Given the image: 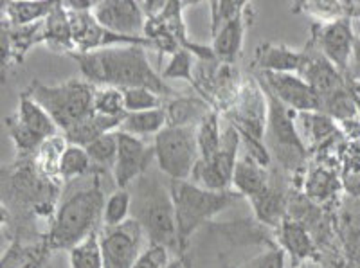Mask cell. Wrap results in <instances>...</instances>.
Returning a JSON list of instances; mask_svg holds the SVG:
<instances>
[{"instance_id":"1","label":"cell","mask_w":360,"mask_h":268,"mask_svg":"<svg viewBox=\"0 0 360 268\" xmlns=\"http://www.w3.org/2000/svg\"><path fill=\"white\" fill-rule=\"evenodd\" d=\"M265 229L249 218L209 222L193 234L182 256L191 268H242L250 257L276 245Z\"/></svg>"},{"instance_id":"2","label":"cell","mask_w":360,"mask_h":268,"mask_svg":"<svg viewBox=\"0 0 360 268\" xmlns=\"http://www.w3.org/2000/svg\"><path fill=\"white\" fill-rule=\"evenodd\" d=\"M103 173L105 171L94 170L83 179L65 184L45 236V243L51 252L70 250L99 231L107 203Z\"/></svg>"},{"instance_id":"3","label":"cell","mask_w":360,"mask_h":268,"mask_svg":"<svg viewBox=\"0 0 360 268\" xmlns=\"http://www.w3.org/2000/svg\"><path fill=\"white\" fill-rule=\"evenodd\" d=\"M83 79L94 87H114L119 90L148 89L162 96L175 98L179 94L166 85L160 74L155 72L146 56V49L139 45L110 47L94 53H76Z\"/></svg>"},{"instance_id":"4","label":"cell","mask_w":360,"mask_h":268,"mask_svg":"<svg viewBox=\"0 0 360 268\" xmlns=\"http://www.w3.org/2000/svg\"><path fill=\"white\" fill-rule=\"evenodd\" d=\"M128 191L131 195V218L139 222L148 241L182 256L168 177L159 167H150Z\"/></svg>"},{"instance_id":"5","label":"cell","mask_w":360,"mask_h":268,"mask_svg":"<svg viewBox=\"0 0 360 268\" xmlns=\"http://www.w3.org/2000/svg\"><path fill=\"white\" fill-rule=\"evenodd\" d=\"M169 189L182 254L198 229L213 222L214 216L229 209L238 198H242L234 191H211L191 180H169Z\"/></svg>"},{"instance_id":"6","label":"cell","mask_w":360,"mask_h":268,"mask_svg":"<svg viewBox=\"0 0 360 268\" xmlns=\"http://www.w3.org/2000/svg\"><path fill=\"white\" fill-rule=\"evenodd\" d=\"M94 90L96 87L85 79H69L58 85H45L34 79L25 94L44 106L58 128L67 134L74 126L96 114Z\"/></svg>"},{"instance_id":"7","label":"cell","mask_w":360,"mask_h":268,"mask_svg":"<svg viewBox=\"0 0 360 268\" xmlns=\"http://www.w3.org/2000/svg\"><path fill=\"white\" fill-rule=\"evenodd\" d=\"M155 164L169 180H189L200 162L197 126H168L155 139Z\"/></svg>"},{"instance_id":"8","label":"cell","mask_w":360,"mask_h":268,"mask_svg":"<svg viewBox=\"0 0 360 268\" xmlns=\"http://www.w3.org/2000/svg\"><path fill=\"white\" fill-rule=\"evenodd\" d=\"M242 137L234 126H227L221 135V146L211 160H200L191 179L211 191H233V175L238 162Z\"/></svg>"},{"instance_id":"9","label":"cell","mask_w":360,"mask_h":268,"mask_svg":"<svg viewBox=\"0 0 360 268\" xmlns=\"http://www.w3.org/2000/svg\"><path fill=\"white\" fill-rule=\"evenodd\" d=\"M103 268H131L143 252L144 231L130 218L119 227H105L99 232Z\"/></svg>"},{"instance_id":"10","label":"cell","mask_w":360,"mask_h":268,"mask_svg":"<svg viewBox=\"0 0 360 268\" xmlns=\"http://www.w3.org/2000/svg\"><path fill=\"white\" fill-rule=\"evenodd\" d=\"M310 40L319 47L321 53L332 61L342 76L348 72L353 47H355V33H353L352 18H339L333 22H314L310 29Z\"/></svg>"},{"instance_id":"11","label":"cell","mask_w":360,"mask_h":268,"mask_svg":"<svg viewBox=\"0 0 360 268\" xmlns=\"http://www.w3.org/2000/svg\"><path fill=\"white\" fill-rule=\"evenodd\" d=\"M117 137L119 151L112 177L117 189H128L152 167V162L155 160V148L153 144H148L144 139L123 132H117Z\"/></svg>"},{"instance_id":"12","label":"cell","mask_w":360,"mask_h":268,"mask_svg":"<svg viewBox=\"0 0 360 268\" xmlns=\"http://www.w3.org/2000/svg\"><path fill=\"white\" fill-rule=\"evenodd\" d=\"M259 83L269 90L283 105H287L297 114L321 112V98L299 74L262 72L256 76Z\"/></svg>"},{"instance_id":"13","label":"cell","mask_w":360,"mask_h":268,"mask_svg":"<svg viewBox=\"0 0 360 268\" xmlns=\"http://www.w3.org/2000/svg\"><path fill=\"white\" fill-rule=\"evenodd\" d=\"M92 15L99 25L128 38H144L146 15L139 2L131 0H103L94 2Z\"/></svg>"},{"instance_id":"14","label":"cell","mask_w":360,"mask_h":268,"mask_svg":"<svg viewBox=\"0 0 360 268\" xmlns=\"http://www.w3.org/2000/svg\"><path fill=\"white\" fill-rule=\"evenodd\" d=\"M292 193V179L287 173H279L278 170L270 171V179L266 187L249 200L254 209V215L259 224L270 229H278L283 219H287L288 198Z\"/></svg>"},{"instance_id":"15","label":"cell","mask_w":360,"mask_h":268,"mask_svg":"<svg viewBox=\"0 0 360 268\" xmlns=\"http://www.w3.org/2000/svg\"><path fill=\"white\" fill-rule=\"evenodd\" d=\"M303 53L304 60L301 70H299V76L303 77L304 82L315 90V94L321 98V105H323L324 99H328L330 96H333V94L348 85L346 77L337 70L332 61L321 53L319 47L310 38H308L307 45L303 47Z\"/></svg>"},{"instance_id":"16","label":"cell","mask_w":360,"mask_h":268,"mask_svg":"<svg viewBox=\"0 0 360 268\" xmlns=\"http://www.w3.org/2000/svg\"><path fill=\"white\" fill-rule=\"evenodd\" d=\"M301 191L307 198L315 202L321 208L337 209L342 203V175L335 167L324 166V164L314 162L307 171H304L303 187Z\"/></svg>"},{"instance_id":"17","label":"cell","mask_w":360,"mask_h":268,"mask_svg":"<svg viewBox=\"0 0 360 268\" xmlns=\"http://www.w3.org/2000/svg\"><path fill=\"white\" fill-rule=\"evenodd\" d=\"M337 234L344 268H360V198H342L337 211Z\"/></svg>"},{"instance_id":"18","label":"cell","mask_w":360,"mask_h":268,"mask_svg":"<svg viewBox=\"0 0 360 268\" xmlns=\"http://www.w3.org/2000/svg\"><path fill=\"white\" fill-rule=\"evenodd\" d=\"M276 243L281 248L287 256H290L292 264H301L308 260H319L321 254L319 248L315 245L314 238L308 232L307 227L294 222V219L287 218L283 219L281 225L274 231Z\"/></svg>"},{"instance_id":"19","label":"cell","mask_w":360,"mask_h":268,"mask_svg":"<svg viewBox=\"0 0 360 268\" xmlns=\"http://www.w3.org/2000/svg\"><path fill=\"white\" fill-rule=\"evenodd\" d=\"M44 20L25 27H11L2 24V70L6 65H20L34 45L44 44Z\"/></svg>"},{"instance_id":"20","label":"cell","mask_w":360,"mask_h":268,"mask_svg":"<svg viewBox=\"0 0 360 268\" xmlns=\"http://www.w3.org/2000/svg\"><path fill=\"white\" fill-rule=\"evenodd\" d=\"M303 60V49L295 51L285 44H266L265 42L256 49L254 67L259 69V72L299 74Z\"/></svg>"},{"instance_id":"21","label":"cell","mask_w":360,"mask_h":268,"mask_svg":"<svg viewBox=\"0 0 360 268\" xmlns=\"http://www.w3.org/2000/svg\"><path fill=\"white\" fill-rule=\"evenodd\" d=\"M297 130L303 143L307 144L308 153L332 143L333 139L342 134L339 122L323 112H304L297 114Z\"/></svg>"},{"instance_id":"22","label":"cell","mask_w":360,"mask_h":268,"mask_svg":"<svg viewBox=\"0 0 360 268\" xmlns=\"http://www.w3.org/2000/svg\"><path fill=\"white\" fill-rule=\"evenodd\" d=\"M249 11H254L252 6H250L243 15H240V17L231 20L227 25H224L214 37H211L213 38V42H211V49H213L217 60L221 61V63H233V61L242 54L247 25L250 24Z\"/></svg>"},{"instance_id":"23","label":"cell","mask_w":360,"mask_h":268,"mask_svg":"<svg viewBox=\"0 0 360 268\" xmlns=\"http://www.w3.org/2000/svg\"><path fill=\"white\" fill-rule=\"evenodd\" d=\"M11 117L18 126H22L29 134L37 135L41 141L53 137V135H58V132H60V128H58L54 119L49 115V112L41 105H38L33 98H29L25 92L20 94L18 108L15 114H11Z\"/></svg>"},{"instance_id":"24","label":"cell","mask_w":360,"mask_h":268,"mask_svg":"<svg viewBox=\"0 0 360 268\" xmlns=\"http://www.w3.org/2000/svg\"><path fill=\"white\" fill-rule=\"evenodd\" d=\"M269 179V167L262 166L252 155L245 153L238 159L236 167H234L233 191L242 198L252 200L254 196H258L265 189Z\"/></svg>"},{"instance_id":"25","label":"cell","mask_w":360,"mask_h":268,"mask_svg":"<svg viewBox=\"0 0 360 268\" xmlns=\"http://www.w3.org/2000/svg\"><path fill=\"white\" fill-rule=\"evenodd\" d=\"M44 44L54 53H67L72 56L76 53L74 45L72 27H70V18L67 9L63 8V2H58L56 8L51 11V15L44 20Z\"/></svg>"},{"instance_id":"26","label":"cell","mask_w":360,"mask_h":268,"mask_svg":"<svg viewBox=\"0 0 360 268\" xmlns=\"http://www.w3.org/2000/svg\"><path fill=\"white\" fill-rule=\"evenodd\" d=\"M164 110L168 115V126H198L214 108L204 98L175 96L164 101Z\"/></svg>"},{"instance_id":"27","label":"cell","mask_w":360,"mask_h":268,"mask_svg":"<svg viewBox=\"0 0 360 268\" xmlns=\"http://www.w3.org/2000/svg\"><path fill=\"white\" fill-rule=\"evenodd\" d=\"M67 146H69V141L63 134L53 135L40 144L37 153L33 155V162L41 177L53 180V182L63 184L62 177H60V164H62V157Z\"/></svg>"},{"instance_id":"28","label":"cell","mask_w":360,"mask_h":268,"mask_svg":"<svg viewBox=\"0 0 360 268\" xmlns=\"http://www.w3.org/2000/svg\"><path fill=\"white\" fill-rule=\"evenodd\" d=\"M58 2H4L2 24L11 27H25L49 17Z\"/></svg>"},{"instance_id":"29","label":"cell","mask_w":360,"mask_h":268,"mask_svg":"<svg viewBox=\"0 0 360 268\" xmlns=\"http://www.w3.org/2000/svg\"><path fill=\"white\" fill-rule=\"evenodd\" d=\"M164 128H168V115H166V110L162 106V108L148 110V112L127 114L123 122H121L119 132L144 139L148 135L157 137Z\"/></svg>"},{"instance_id":"30","label":"cell","mask_w":360,"mask_h":268,"mask_svg":"<svg viewBox=\"0 0 360 268\" xmlns=\"http://www.w3.org/2000/svg\"><path fill=\"white\" fill-rule=\"evenodd\" d=\"M221 122L217 110H211L197 126V141L200 150V160H211L221 146Z\"/></svg>"},{"instance_id":"31","label":"cell","mask_w":360,"mask_h":268,"mask_svg":"<svg viewBox=\"0 0 360 268\" xmlns=\"http://www.w3.org/2000/svg\"><path fill=\"white\" fill-rule=\"evenodd\" d=\"M94 170V164L90 160L85 148L69 143V146H67L65 153L62 157V164H60V177H62L63 184L83 179V177L90 175Z\"/></svg>"},{"instance_id":"32","label":"cell","mask_w":360,"mask_h":268,"mask_svg":"<svg viewBox=\"0 0 360 268\" xmlns=\"http://www.w3.org/2000/svg\"><path fill=\"white\" fill-rule=\"evenodd\" d=\"M85 150L86 153H89L90 160H92L96 170L112 171L115 166V160H117L119 151L117 132H110V134L101 135V137H98L96 141H92Z\"/></svg>"},{"instance_id":"33","label":"cell","mask_w":360,"mask_h":268,"mask_svg":"<svg viewBox=\"0 0 360 268\" xmlns=\"http://www.w3.org/2000/svg\"><path fill=\"white\" fill-rule=\"evenodd\" d=\"M99 232L90 234L89 238L69 250L70 268H103V250Z\"/></svg>"},{"instance_id":"34","label":"cell","mask_w":360,"mask_h":268,"mask_svg":"<svg viewBox=\"0 0 360 268\" xmlns=\"http://www.w3.org/2000/svg\"><path fill=\"white\" fill-rule=\"evenodd\" d=\"M131 218V195L128 189H115L105 203L103 225L119 227Z\"/></svg>"},{"instance_id":"35","label":"cell","mask_w":360,"mask_h":268,"mask_svg":"<svg viewBox=\"0 0 360 268\" xmlns=\"http://www.w3.org/2000/svg\"><path fill=\"white\" fill-rule=\"evenodd\" d=\"M195 67H197V58L191 51L179 49L175 54L169 56L168 65L162 69V79H184L195 85L197 89V77H195Z\"/></svg>"},{"instance_id":"36","label":"cell","mask_w":360,"mask_h":268,"mask_svg":"<svg viewBox=\"0 0 360 268\" xmlns=\"http://www.w3.org/2000/svg\"><path fill=\"white\" fill-rule=\"evenodd\" d=\"M94 110L96 114L108 115V117H123V115H127L123 90L114 89V87H96Z\"/></svg>"},{"instance_id":"37","label":"cell","mask_w":360,"mask_h":268,"mask_svg":"<svg viewBox=\"0 0 360 268\" xmlns=\"http://www.w3.org/2000/svg\"><path fill=\"white\" fill-rule=\"evenodd\" d=\"M294 11L311 15L315 22H333L348 17V2H303L294 6Z\"/></svg>"},{"instance_id":"38","label":"cell","mask_w":360,"mask_h":268,"mask_svg":"<svg viewBox=\"0 0 360 268\" xmlns=\"http://www.w3.org/2000/svg\"><path fill=\"white\" fill-rule=\"evenodd\" d=\"M249 8V2H211V4H209V9H211V15H209L211 37H214V34H217L224 25L229 24L231 20H234V18H238L240 15H243Z\"/></svg>"},{"instance_id":"39","label":"cell","mask_w":360,"mask_h":268,"mask_svg":"<svg viewBox=\"0 0 360 268\" xmlns=\"http://www.w3.org/2000/svg\"><path fill=\"white\" fill-rule=\"evenodd\" d=\"M123 96L127 114H137V112L162 108L164 101H166L162 96L148 89H127L123 90Z\"/></svg>"},{"instance_id":"40","label":"cell","mask_w":360,"mask_h":268,"mask_svg":"<svg viewBox=\"0 0 360 268\" xmlns=\"http://www.w3.org/2000/svg\"><path fill=\"white\" fill-rule=\"evenodd\" d=\"M169 263L172 261H169L168 248L162 247V245L150 243L141 252V256L137 257L131 268H166Z\"/></svg>"},{"instance_id":"41","label":"cell","mask_w":360,"mask_h":268,"mask_svg":"<svg viewBox=\"0 0 360 268\" xmlns=\"http://www.w3.org/2000/svg\"><path fill=\"white\" fill-rule=\"evenodd\" d=\"M285 257L287 254L276 243L250 257L242 268H285Z\"/></svg>"},{"instance_id":"42","label":"cell","mask_w":360,"mask_h":268,"mask_svg":"<svg viewBox=\"0 0 360 268\" xmlns=\"http://www.w3.org/2000/svg\"><path fill=\"white\" fill-rule=\"evenodd\" d=\"M346 79L349 82L360 83V37H356L355 40V47H353V54L352 60H349L348 65V72H346Z\"/></svg>"},{"instance_id":"43","label":"cell","mask_w":360,"mask_h":268,"mask_svg":"<svg viewBox=\"0 0 360 268\" xmlns=\"http://www.w3.org/2000/svg\"><path fill=\"white\" fill-rule=\"evenodd\" d=\"M342 187L346 196H349V198H360V173L342 177Z\"/></svg>"},{"instance_id":"44","label":"cell","mask_w":360,"mask_h":268,"mask_svg":"<svg viewBox=\"0 0 360 268\" xmlns=\"http://www.w3.org/2000/svg\"><path fill=\"white\" fill-rule=\"evenodd\" d=\"M49 254H51V248L45 247L37 257H33L31 261H27L25 264H22L20 268H47V263H49Z\"/></svg>"},{"instance_id":"45","label":"cell","mask_w":360,"mask_h":268,"mask_svg":"<svg viewBox=\"0 0 360 268\" xmlns=\"http://www.w3.org/2000/svg\"><path fill=\"white\" fill-rule=\"evenodd\" d=\"M346 83H348L349 90H352V94H353V99H355L356 110H359V114H360V83L349 82V79H346Z\"/></svg>"},{"instance_id":"46","label":"cell","mask_w":360,"mask_h":268,"mask_svg":"<svg viewBox=\"0 0 360 268\" xmlns=\"http://www.w3.org/2000/svg\"><path fill=\"white\" fill-rule=\"evenodd\" d=\"M166 268H191V263H189V260L186 256H179L176 260H173Z\"/></svg>"},{"instance_id":"47","label":"cell","mask_w":360,"mask_h":268,"mask_svg":"<svg viewBox=\"0 0 360 268\" xmlns=\"http://www.w3.org/2000/svg\"><path fill=\"white\" fill-rule=\"evenodd\" d=\"M297 268H324V267L319 260H308V261H304V263L299 264Z\"/></svg>"},{"instance_id":"48","label":"cell","mask_w":360,"mask_h":268,"mask_svg":"<svg viewBox=\"0 0 360 268\" xmlns=\"http://www.w3.org/2000/svg\"><path fill=\"white\" fill-rule=\"evenodd\" d=\"M359 6H360V2H359Z\"/></svg>"}]
</instances>
